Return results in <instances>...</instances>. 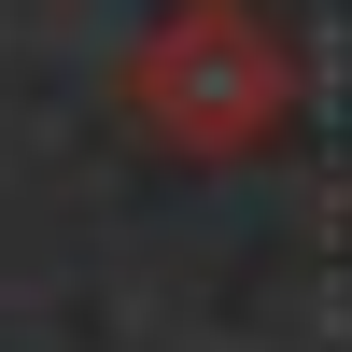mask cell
Listing matches in <instances>:
<instances>
[{"mask_svg": "<svg viewBox=\"0 0 352 352\" xmlns=\"http://www.w3.org/2000/svg\"><path fill=\"white\" fill-rule=\"evenodd\" d=\"M127 113L169 141V155L240 169V155H268V141H296L310 56H296V28H282L268 0H169V14L127 43Z\"/></svg>", "mask_w": 352, "mask_h": 352, "instance_id": "obj_1", "label": "cell"}]
</instances>
